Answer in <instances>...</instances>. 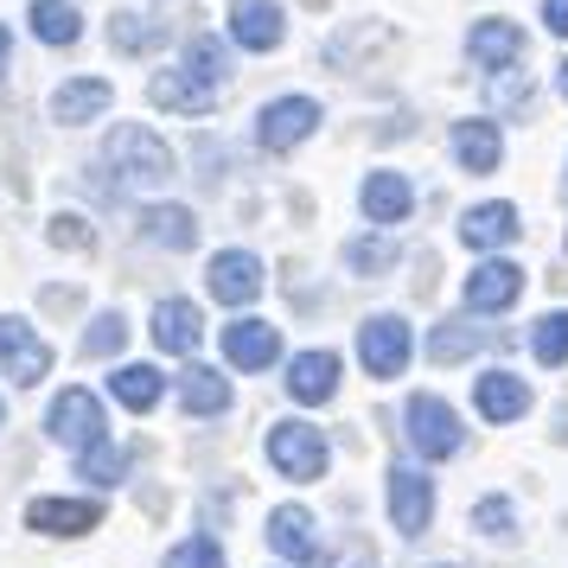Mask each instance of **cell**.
Instances as JSON below:
<instances>
[{
  "label": "cell",
  "instance_id": "30bf717a",
  "mask_svg": "<svg viewBox=\"0 0 568 568\" xmlns=\"http://www.w3.org/2000/svg\"><path fill=\"white\" fill-rule=\"evenodd\" d=\"M205 282H211V294H217L224 307H250V301L262 294V262L250 256V250H217L211 268H205Z\"/></svg>",
  "mask_w": 568,
  "mask_h": 568
},
{
  "label": "cell",
  "instance_id": "d6a6232c",
  "mask_svg": "<svg viewBox=\"0 0 568 568\" xmlns=\"http://www.w3.org/2000/svg\"><path fill=\"white\" fill-rule=\"evenodd\" d=\"M78 473L83 479H97V486H122V473H129V454L122 447H90V454H78Z\"/></svg>",
  "mask_w": 568,
  "mask_h": 568
},
{
  "label": "cell",
  "instance_id": "9a60e30c",
  "mask_svg": "<svg viewBox=\"0 0 568 568\" xmlns=\"http://www.w3.org/2000/svg\"><path fill=\"white\" fill-rule=\"evenodd\" d=\"M358 205H364V217L371 224H409V211H415V185L403 180V173H389V166H377L371 180H364V192H358Z\"/></svg>",
  "mask_w": 568,
  "mask_h": 568
},
{
  "label": "cell",
  "instance_id": "4dcf8cb0",
  "mask_svg": "<svg viewBox=\"0 0 568 568\" xmlns=\"http://www.w3.org/2000/svg\"><path fill=\"white\" fill-rule=\"evenodd\" d=\"M122 345H129V320L122 313H97L90 333H83V358H115Z\"/></svg>",
  "mask_w": 568,
  "mask_h": 568
},
{
  "label": "cell",
  "instance_id": "d590c367",
  "mask_svg": "<svg viewBox=\"0 0 568 568\" xmlns=\"http://www.w3.org/2000/svg\"><path fill=\"white\" fill-rule=\"evenodd\" d=\"M160 568H231V562H224L217 537H192V542H180V549H166Z\"/></svg>",
  "mask_w": 568,
  "mask_h": 568
},
{
  "label": "cell",
  "instance_id": "277c9868",
  "mask_svg": "<svg viewBox=\"0 0 568 568\" xmlns=\"http://www.w3.org/2000/svg\"><path fill=\"white\" fill-rule=\"evenodd\" d=\"M326 435L313 428V422H282V428H268V466L294 479V486H313V479H326Z\"/></svg>",
  "mask_w": 568,
  "mask_h": 568
},
{
  "label": "cell",
  "instance_id": "4316f807",
  "mask_svg": "<svg viewBox=\"0 0 568 568\" xmlns=\"http://www.w3.org/2000/svg\"><path fill=\"white\" fill-rule=\"evenodd\" d=\"M141 236L160 243V250H192L199 243V217L185 205H148L141 211Z\"/></svg>",
  "mask_w": 568,
  "mask_h": 568
},
{
  "label": "cell",
  "instance_id": "60d3db41",
  "mask_svg": "<svg viewBox=\"0 0 568 568\" xmlns=\"http://www.w3.org/2000/svg\"><path fill=\"white\" fill-rule=\"evenodd\" d=\"M556 83H562V97H568V58H562V64H556Z\"/></svg>",
  "mask_w": 568,
  "mask_h": 568
},
{
  "label": "cell",
  "instance_id": "83f0119b",
  "mask_svg": "<svg viewBox=\"0 0 568 568\" xmlns=\"http://www.w3.org/2000/svg\"><path fill=\"white\" fill-rule=\"evenodd\" d=\"M486 326H473V320H440L435 333H428V358L435 364H460V358H473L479 345H486Z\"/></svg>",
  "mask_w": 568,
  "mask_h": 568
},
{
  "label": "cell",
  "instance_id": "e575fe53",
  "mask_svg": "<svg viewBox=\"0 0 568 568\" xmlns=\"http://www.w3.org/2000/svg\"><path fill=\"white\" fill-rule=\"evenodd\" d=\"M389 262H396V243H384V236H358V243H345V268H358V275H384Z\"/></svg>",
  "mask_w": 568,
  "mask_h": 568
},
{
  "label": "cell",
  "instance_id": "9c48e42d",
  "mask_svg": "<svg viewBox=\"0 0 568 568\" xmlns=\"http://www.w3.org/2000/svg\"><path fill=\"white\" fill-rule=\"evenodd\" d=\"M27 524L45 537H90V530H103V505L97 498H32Z\"/></svg>",
  "mask_w": 568,
  "mask_h": 568
},
{
  "label": "cell",
  "instance_id": "836d02e7",
  "mask_svg": "<svg viewBox=\"0 0 568 568\" xmlns=\"http://www.w3.org/2000/svg\"><path fill=\"white\" fill-rule=\"evenodd\" d=\"M473 530H479V537H517V505L511 498H479V505H473Z\"/></svg>",
  "mask_w": 568,
  "mask_h": 568
},
{
  "label": "cell",
  "instance_id": "1f68e13d",
  "mask_svg": "<svg viewBox=\"0 0 568 568\" xmlns=\"http://www.w3.org/2000/svg\"><path fill=\"white\" fill-rule=\"evenodd\" d=\"M109 39H115V52H154V45L166 39V32H160L154 20H134V13H115V20H109Z\"/></svg>",
  "mask_w": 568,
  "mask_h": 568
},
{
  "label": "cell",
  "instance_id": "d4e9b609",
  "mask_svg": "<svg viewBox=\"0 0 568 568\" xmlns=\"http://www.w3.org/2000/svg\"><path fill=\"white\" fill-rule=\"evenodd\" d=\"M27 27H32L39 45H78V39H83V13L71 7V0H32Z\"/></svg>",
  "mask_w": 568,
  "mask_h": 568
},
{
  "label": "cell",
  "instance_id": "ffe728a7",
  "mask_svg": "<svg viewBox=\"0 0 568 568\" xmlns=\"http://www.w3.org/2000/svg\"><path fill=\"white\" fill-rule=\"evenodd\" d=\"M333 389H338L333 352H294V364H287V396L294 403H333Z\"/></svg>",
  "mask_w": 568,
  "mask_h": 568
},
{
  "label": "cell",
  "instance_id": "4fadbf2b",
  "mask_svg": "<svg viewBox=\"0 0 568 568\" xmlns=\"http://www.w3.org/2000/svg\"><path fill=\"white\" fill-rule=\"evenodd\" d=\"M224 358H231L236 371H268V364L282 358V333H275L268 320H243V313H236L231 326H224Z\"/></svg>",
  "mask_w": 568,
  "mask_h": 568
},
{
  "label": "cell",
  "instance_id": "5bb4252c",
  "mask_svg": "<svg viewBox=\"0 0 568 568\" xmlns=\"http://www.w3.org/2000/svg\"><path fill=\"white\" fill-rule=\"evenodd\" d=\"M282 32V0H236L231 7V45H243V52H275Z\"/></svg>",
  "mask_w": 568,
  "mask_h": 568
},
{
  "label": "cell",
  "instance_id": "484cf974",
  "mask_svg": "<svg viewBox=\"0 0 568 568\" xmlns=\"http://www.w3.org/2000/svg\"><path fill=\"white\" fill-rule=\"evenodd\" d=\"M268 549L287 556V562H307L313 556V511H301V505H275V511H268Z\"/></svg>",
  "mask_w": 568,
  "mask_h": 568
},
{
  "label": "cell",
  "instance_id": "ac0fdd59",
  "mask_svg": "<svg viewBox=\"0 0 568 568\" xmlns=\"http://www.w3.org/2000/svg\"><path fill=\"white\" fill-rule=\"evenodd\" d=\"M473 403H479V415H486V422H498V428H505V422H517V415L530 409V384H524L517 371H486V377L473 384Z\"/></svg>",
  "mask_w": 568,
  "mask_h": 568
},
{
  "label": "cell",
  "instance_id": "e0dca14e",
  "mask_svg": "<svg viewBox=\"0 0 568 568\" xmlns=\"http://www.w3.org/2000/svg\"><path fill=\"white\" fill-rule=\"evenodd\" d=\"M148 103L173 109V115H211V109H217V90H211V83H199L192 71H154V83H148Z\"/></svg>",
  "mask_w": 568,
  "mask_h": 568
},
{
  "label": "cell",
  "instance_id": "f546056e",
  "mask_svg": "<svg viewBox=\"0 0 568 568\" xmlns=\"http://www.w3.org/2000/svg\"><path fill=\"white\" fill-rule=\"evenodd\" d=\"M530 352H537V364H568V307L542 313L530 326Z\"/></svg>",
  "mask_w": 568,
  "mask_h": 568
},
{
  "label": "cell",
  "instance_id": "7a4b0ae2",
  "mask_svg": "<svg viewBox=\"0 0 568 568\" xmlns=\"http://www.w3.org/2000/svg\"><path fill=\"white\" fill-rule=\"evenodd\" d=\"M45 435L58 447H71V454H90V447H103L109 440V415H103V396H90V389H58L52 409H45Z\"/></svg>",
  "mask_w": 568,
  "mask_h": 568
},
{
  "label": "cell",
  "instance_id": "2e32d148",
  "mask_svg": "<svg viewBox=\"0 0 568 568\" xmlns=\"http://www.w3.org/2000/svg\"><path fill=\"white\" fill-rule=\"evenodd\" d=\"M466 58L486 64V71H517V58H524V27H511V20H479V27L466 32Z\"/></svg>",
  "mask_w": 568,
  "mask_h": 568
},
{
  "label": "cell",
  "instance_id": "44dd1931",
  "mask_svg": "<svg viewBox=\"0 0 568 568\" xmlns=\"http://www.w3.org/2000/svg\"><path fill=\"white\" fill-rule=\"evenodd\" d=\"M109 103H115V90H109L103 78H71V83H58V97H52V122L78 129V122H97V115H103Z\"/></svg>",
  "mask_w": 568,
  "mask_h": 568
},
{
  "label": "cell",
  "instance_id": "8d00e7d4",
  "mask_svg": "<svg viewBox=\"0 0 568 568\" xmlns=\"http://www.w3.org/2000/svg\"><path fill=\"white\" fill-rule=\"evenodd\" d=\"M491 103H498V109H524V103H530V78L498 71V78H491Z\"/></svg>",
  "mask_w": 568,
  "mask_h": 568
},
{
  "label": "cell",
  "instance_id": "ba28073f",
  "mask_svg": "<svg viewBox=\"0 0 568 568\" xmlns=\"http://www.w3.org/2000/svg\"><path fill=\"white\" fill-rule=\"evenodd\" d=\"M313 129H320V103H313V97H275V103L256 115V141L268 154H294Z\"/></svg>",
  "mask_w": 568,
  "mask_h": 568
},
{
  "label": "cell",
  "instance_id": "b9f144b4",
  "mask_svg": "<svg viewBox=\"0 0 568 568\" xmlns=\"http://www.w3.org/2000/svg\"><path fill=\"white\" fill-rule=\"evenodd\" d=\"M0 428H7V403H0Z\"/></svg>",
  "mask_w": 568,
  "mask_h": 568
},
{
  "label": "cell",
  "instance_id": "3957f363",
  "mask_svg": "<svg viewBox=\"0 0 568 568\" xmlns=\"http://www.w3.org/2000/svg\"><path fill=\"white\" fill-rule=\"evenodd\" d=\"M403 435H409V447L422 454V460H454L466 447V428H460V415L447 409L440 396H409V409H403Z\"/></svg>",
  "mask_w": 568,
  "mask_h": 568
},
{
  "label": "cell",
  "instance_id": "8fae6325",
  "mask_svg": "<svg viewBox=\"0 0 568 568\" xmlns=\"http://www.w3.org/2000/svg\"><path fill=\"white\" fill-rule=\"evenodd\" d=\"M517 294H524V268L505 262V256L479 262V268L466 275V313H505Z\"/></svg>",
  "mask_w": 568,
  "mask_h": 568
},
{
  "label": "cell",
  "instance_id": "603a6c76",
  "mask_svg": "<svg viewBox=\"0 0 568 568\" xmlns=\"http://www.w3.org/2000/svg\"><path fill=\"white\" fill-rule=\"evenodd\" d=\"M231 377L224 371H211V364H185V377H180V409L185 415H224L231 409Z\"/></svg>",
  "mask_w": 568,
  "mask_h": 568
},
{
  "label": "cell",
  "instance_id": "6da1fadb",
  "mask_svg": "<svg viewBox=\"0 0 568 568\" xmlns=\"http://www.w3.org/2000/svg\"><path fill=\"white\" fill-rule=\"evenodd\" d=\"M103 154H109V166L122 173V185H166L173 180V148H166L154 129H141V122L109 129Z\"/></svg>",
  "mask_w": 568,
  "mask_h": 568
},
{
  "label": "cell",
  "instance_id": "ab89813d",
  "mask_svg": "<svg viewBox=\"0 0 568 568\" xmlns=\"http://www.w3.org/2000/svg\"><path fill=\"white\" fill-rule=\"evenodd\" d=\"M7 52H13V39H7V27H0V71H7Z\"/></svg>",
  "mask_w": 568,
  "mask_h": 568
},
{
  "label": "cell",
  "instance_id": "f35d334b",
  "mask_svg": "<svg viewBox=\"0 0 568 568\" xmlns=\"http://www.w3.org/2000/svg\"><path fill=\"white\" fill-rule=\"evenodd\" d=\"M542 27L556 39H568V0H542Z\"/></svg>",
  "mask_w": 568,
  "mask_h": 568
},
{
  "label": "cell",
  "instance_id": "52a82bcc",
  "mask_svg": "<svg viewBox=\"0 0 568 568\" xmlns=\"http://www.w3.org/2000/svg\"><path fill=\"white\" fill-rule=\"evenodd\" d=\"M389 524L396 537H422L435 524V479L422 466H389Z\"/></svg>",
  "mask_w": 568,
  "mask_h": 568
},
{
  "label": "cell",
  "instance_id": "8992f818",
  "mask_svg": "<svg viewBox=\"0 0 568 568\" xmlns=\"http://www.w3.org/2000/svg\"><path fill=\"white\" fill-rule=\"evenodd\" d=\"M45 371H52V345L32 333L27 320L0 313V377H7V384H20V389H32Z\"/></svg>",
  "mask_w": 568,
  "mask_h": 568
},
{
  "label": "cell",
  "instance_id": "7bdbcfd3",
  "mask_svg": "<svg viewBox=\"0 0 568 568\" xmlns=\"http://www.w3.org/2000/svg\"><path fill=\"white\" fill-rule=\"evenodd\" d=\"M428 568H454V562H428Z\"/></svg>",
  "mask_w": 568,
  "mask_h": 568
},
{
  "label": "cell",
  "instance_id": "7402d4cb",
  "mask_svg": "<svg viewBox=\"0 0 568 568\" xmlns=\"http://www.w3.org/2000/svg\"><path fill=\"white\" fill-rule=\"evenodd\" d=\"M498 154H505L498 122H486V115H466V122H454V160H460L466 173H498Z\"/></svg>",
  "mask_w": 568,
  "mask_h": 568
},
{
  "label": "cell",
  "instance_id": "cb8c5ba5",
  "mask_svg": "<svg viewBox=\"0 0 568 568\" xmlns=\"http://www.w3.org/2000/svg\"><path fill=\"white\" fill-rule=\"evenodd\" d=\"M109 396L122 403V409L148 415L166 396V371H154V364H115V377H109Z\"/></svg>",
  "mask_w": 568,
  "mask_h": 568
},
{
  "label": "cell",
  "instance_id": "7c38bea8",
  "mask_svg": "<svg viewBox=\"0 0 568 568\" xmlns=\"http://www.w3.org/2000/svg\"><path fill=\"white\" fill-rule=\"evenodd\" d=\"M199 338H205V313H199V301L173 294V301H160V307H154V345H160V352L192 358V352H199Z\"/></svg>",
  "mask_w": 568,
  "mask_h": 568
},
{
  "label": "cell",
  "instance_id": "5b68a950",
  "mask_svg": "<svg viewBox=\"0 0 568 568\" xmlns=\"http://www.w3.org/2000/svg\"><path fill=\"white\" fill-rule=\"evenodd\" d=\"M358 358L371 377H403L415 358V333H409V320L403 313H371L358 326Z\"/></svg>",
  "mask_w": 568,
  "mask_h": 568
},
{
  "label": "cell",
  "instance_id": "74e56055",
  "mask_svg": "<svg viewBox=\"0 0 568 568\" xmlns=\"http://www.w3.org/2000/svg\"><path fill=\"white\" fill-rule=\"evenodd\" d=\"M52 243L58 250H97V236L83 231L78 217H52Z\"/></svg>",
  "mask_w": 568,
  "mask_h": 568
},
{
  "label": "cell",
  "instance_id": "d6986e66",
  "mask_svg": "<svg viewBox=\"0 0 568 568\" xmlns=\"http://www.w3.org/2000/svg\"><path fill=\"white\" fill-rule=\"evenodd\" d=\"M517 205H505V199H491V205H473L460 217V243L466 250H505V243H517Z\"/></svg>",
  "mask_w": 568,
  "mask_h": 568
},
{
  "label": "cell",
  "instance_id": "f1b7e54d",
  "mask_svg": "<svg viewBox=\"0 0 568 568\" xmlns=\"http://www.w3.org/2000/svg\"><path fill=\"white\" fill-rule=\"evenodd\" d=\"M180 71H192L199 83H211V90H217V83L231 78V52H224L211 32H192V39H185V64H180Z\"/></svg>",
  "mask_w": 568,
  "mask_h": 568
}]
</instances>
